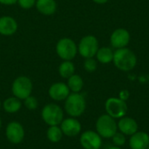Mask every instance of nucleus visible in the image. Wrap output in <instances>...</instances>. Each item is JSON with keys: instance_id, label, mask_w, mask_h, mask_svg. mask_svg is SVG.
<instances>
[{"instance_id": "1", "label": "nucleus", "mask_w": 149, "mask_h": 149, "mask_svg": "<svg viewBox=\"0 0 149 149\" xmlns=\"http://www.w3.org/2000/svg\"><path fill=\"white\" fill-rule=\"evenodd\" d=\"M113 62L119 70L122 72H129L133 70L137 65L136 54L130 49L124 47L116 49L113 52Z\"/></svg>"}, {"instance_id": "2", "label": "nucleus", "mask_w": 149, "mask_h": 149, "mask_svg": "<svg viewBox=\"0 0 149 149\" xmlns=\"http://www.w3.org/2000/svg\"><path fill=\"white\" fill-rule=\"evenodd\" d=\"M86 107V99L80 93H72L65 99V110L71 117L77 118L81 116L84 113Z\"/></svg>"}, {"instance_id": "3", "label": "nucleus", "mask_w": 149, "mask_h": 149, "mask_svg": "<svg viewBox=\"0 0 149 149\" xmlns=\"http://www.w3.org/2000/svg\"><path fill=\"white\" fill-rule=\"evenodd\" d=\"M56 53L64 61H72L78 53V45L70 38H62L56 44Z\"/></svg>"}, {"instance_id": "4", "label": "nucleus", "mask_w": 149, "mask_h": 149, "mask_svg": "<svg viewBox=\"0 0 149 149\" xmlns=\"http://www.w3.org/2000/svg\"><path fill=\"white\" fill-rule=\"evenodd\" d=\"M96 130L101 138H112L118 130V126L115 119H113L107 113L102 114L98 118L96 121Z\"/></svg>"}, {"instance_id": "5", "label": "nucleus", "mask_w": 149, "mask_h": 149, "mask_svg": "<svg viewBox=\"0 0 149 149\" xmlns=\"http://www.w3.org/2000/svg\"><path fill=\"white\" fill-rule=\"evenodd\" d=\"M41 116L48 126H58L64 120V112L58 105L49 103L43 107Z\"/></svg>"}, {"instance_id": "6", "label": "nucleus", "mask_w": 149, "mask_h": 149, "mask_svg": "<svg viewBox=\"0 0 149 149\" xmlns=\"http://www.w3.org/2000/svg\"><path fill=\"white\" fill-rule=\"evenodd\" d=\"M33 89L32 81L26 76H19L14 79L11 85V93L14 97L24 100L29 97Z\"/></svg>"}, {"instance_id": "7", "label": "nucleus", "mask_w": 149, "mask_h": 149, "mask_svg": "<svg viewBox=\"0 0 149 149\" xmlns=\"http://www.w3.org/2000/svg\"><path fill=\"white\" fill-rule=\"evenodd\" d=\"M100 48L99 40L93 35L83 37L78 45V53L84 58H93Z\"/></svg>"}, {"instance_id": "8", "label": "nucleus", "mask_w": 149, "mask_h": 149, "mask_svg": "<svg viewBox=\"0 0 149 149\" xmlns=\"http://www.w3.org/2000/svg\"><path fill=\"white\" fill-rule=\"evenodd\" d=\"M107 113L113 119H120L127 113V105L120 98H109L105 104Z\"/></svg>"}, {"instance_id": "9", "label": "nucleus", "mask_w": 149, "mask_h": 149, "mask_svg": "<svg viewBox=\"0 0 149 149\" xmlns=\"http://www.w3.org/2000/svg\"><path fill=\"white\" fill-rule=\"evenodd\" d=\"M5 135L10 143L17 145L23 141L24 138V129L19 122L11 121L6 127Z\"/></svg>"}, {"instance_id": "10", "label": "nucleus", "mask_w": 149, "mask_h": 149, "mask_svg": "<svg viewBox=\"0 0 149 149\" xmlns=\"http://www.w3.org/2000/svg\"><path fill=\"white\" fill-rule=\"evenodd\" d=\"M79 142L84 149H100L102 145V139L97 132L89 130L80 135Z\"/></svg>"}, {"instance_id": "11", "label": "nucleus", "mask_w": 149, "mask_h": 149, "mask_svg": "<svg viewBox=\"0 0 149 149\" xmlns=\"http://www.w3.org/2000/svg\"><path fill=\"white\" fill-rule=\"evenodd\" d=\"M130 33L127 29L118 28L113 31L110 37V43L113 48L120 49L127 47L130 42Z\"/></svg>"}, {"instance_id": "12", "label": "nucleus", "mask_w": 149, "mask_h": 149, "mask_svg": "<svg viewBox=\"0 0 149 149\" xmlns=\"http://www.w3.org/2000/svg\"><path fill=\"white\" fill-rule=\"evenodd\" d=\"M70 89L68 86L64 82L53 83L48 90V94L50 98L55 101L65 100V99L70 94Z\"/></svg>"}, {"instance_id": "13", "label": "nucleus", "mask_w": 149, "mask_h": 149, "mask_svg": "<svg viewBox=\"0 0 149 149\" xmlns=\"http://www.w3.org/2000/svg\"><path fill=\"white\" fill-rule=\"evenodd\" d=\"M60 128L64 135L68 137H75L79 135L81 131V124L76 118L71 117L63 120L60 124Z\"/></svg>"}, {"instance_id": "14", "label": "nucleus", "mask_w": 149, "mask_h": 149, "mask_svg": "<svg viewBox=\"0 0 149 149\" xmlns=\"http://www.w3.org/2000/svg\"><path fill=\"white\" fill-rule=\"evenodd\" d=\"M18 28L17 20L10 16L0 17V34L9 37L14 35Z\"/></svg>"}, {"instance_id": "15", "label": "nucleus", "mask_w": 149, "mask_h": 149, "mask_svg": "<svg viewBox=\"0 0 149 149\" xmlns=\"http://www.w3.org/2000/svg\"><path fill=\"white\" fill-rule=\"evenodd\" d=\"M118 129L125 135L131 136L138 131V124L136 120L130 117H122L119 120Z\"/></svg>"}, {"instance_id": "16", "label": "nucleus", "mask_w": 149, "mask_h": 149, "mask_svg": "<svg viewBox=\"0 0 149 149\" xmlns=\"http://www.w3.org/2000/svg\"><path fill=\"white\" fill-rule=\"evenodd\" d=\"M131 149H147L149 146V135L145 132H136L129 140Z\"/></svg>"}, {"instance_id": "17", "label": "nucleus", "mask_w": 149, "mask_h": 149, "mask_svg": "<svg viewBox=\"0 0 149 149\" xmlns=\"http://www.w3.org/2000/svg\"><path fill=\"white\" fill-rule=\"evenodd\" d=\"M35 7L40 14L52 16L57 10V3L55 0H37Z\"/></svg>"}, {"instance_id": "18", "label": "nucleus", "mask_w": 149, "mask_h": 149, "mask_svg": "<svg viewBox=\"0 0 149 149\" xmlns=\"http://www.w3.org/2000/svg\"><path fill=\"white\" fill-rule=\"evenodd\" d=\"M113 51L107 46L100 47L95 57L97 58V61H99L101 64L107 65L111 62H113Z\"/></svg>"}, {"instance_id": "19", "label": "nucleus", "mask_w": 149, "mask_h": 149, "mask_svg": "<svg viewBox=\"0 0 149 149\" xmlns=\"http://www.w3.org/2000/svg\"><path fill=\"white\" fill-rule=\"evenodd\" d=\"M22 107V102L16 97H10L4 100L3 103V110L8 113H15L18 112Z\"/></svg>"}, {"instance_id": "20", "label": "nucleus", "mask_w": 149, "mask_h": 149, "mask_svg": "<svg viewBox=\"0 0 149 149\" xmlns=\"http://www.w3.org/2000/svg\"><path fill=\"white\" fill-rule=\"evenodd\" d=\"M72 93H80L84 86V80L79 74H73L67 79L66 84Z\"/></svg>"}, {"instance_id": "21", "label": "nucleus", "mask_w": 149, "mask_h": 149, "mask_svg": "<svg viewBox=\"0 0 149 149\" xmlns=\"http://www.w3.org/2000/svg\"><path fill=\"white\" fill-rule=\"evenodd\" d=\"M58 73L61 78L68 79L75 73V65L70 60H64L58 66Z\"/></svg>"}, {"instance_id": "22", "label": "nucleus", "mask_w": 149, "mask_h": 149, "mask_svg": "<svg viewBox=\"0 0 149 149\" xmlns=\"http://www.w3.org/2000/svg\"><path fill=\"white\" fill-rule=\"evenodd\" d=\"M63 132L58 126H50L46 132V136L47 139L53 143H57L61 141L63 137Z\"/></svg>"}, {"instance_id": "23", "label": "nucleus", "mask_w": 149, "mask_h": 149, "mask_svg": "<svg viewBox=\"0 0 149 149\" xmlns=\"http://www.w3.org/2000/svg\"><path fill=\"white\" fill-rule=\"evenodd\" d=\"M98 66L97 60H95L93 58H85L84 61V68L87 72H93L96 71Z\"/></svg>"}, {"instance_id": "24", "label": "nucleus", "mask_w": 149, "mask_h": 149, "mask_svg": "<svg viewBox=\"0 0 149 149\" xmlns=\"http://www.w3.org/2000/svg\"><path fill=\"white\" fill-rule=\"evenodd\" d=\"M24 104L25 107L28 110H31V111L37 109L38 108V100L35 97L31 96V95H30L29 97H27L26 99L24 100Z\"/></svg>"}, {"instance_id": "25", "label": "nucleus", "mask_w": 149, "mask_h": 149, "mask_svg": "<svg viewBox=\"0 0 149 149\" xmlns=\"http://www.w3.org/2000/svg\"><path fill=\"white\" fill-rule=\"evenodd\" d=\"M112 140H113V142L115 146L117 147H121V146H124L125 143H126V135L123 134L122 133H116L113 137H112Z\"/></svg>"}, {"instance_id": "26", "label": "nucleus", "mask_w": 149, "mask_h": 149, "mask_svg": "<svg viewBox=\"0 0 149 149\" xmlns=\"http://www.w3.org/2000/svg\"><path fill=\"white\" fill-rule=\"evenodd\" d=\"M37 0H17V4L21 9L24 10H30L33 8L36 4Z\"/></svg>"}, {"instance_id": "27", "label": "nucleus", "mask_w": 149, "mask_h": 149, "mask_svg": "<svg viewBox=\"0 0 149 149\" xmlns=\"http://www.w3.org/2000/svg\"><path fill=\"white\" fill-rule=\"evenodd\" d=\"M17 3V0H0V3L3 5H13Z\"/></svg>"}, {"instance_id": "28", "label": "nucleus", "mask_w": 149, "mask_h": 149, "mask_svg": "<svg viewBox=\"0 0 149 149\" xmlns=\"http://www.w3.org/2000/svg\"><path fill=\"white\" fill-rule=\"evenodd\" d=\"M128 96H129V93H128L127 91H122V92L120 93V99H121V100H123L126 101V100H127Z\"/></svg>"}, {"instance_id": "29", "label": "nucleus", "mask_w": 149, "mask_h": 149, "mask_svg": "<svg viewBox=\"0 0 149 149\" xmlns=\"http://www.w3.org/2000/svg\"><path fill=\"white\" fill-rule=\"evenodd\" d=\"M94 3H98V4H105L107 3L109 0H93Z\"/></svg>"}, {"instance_id": "30", "label": "nucleus", "mask_w": 149, "mask_h": 149, "mask_svg": "<svg viewBox=\"0 0 149 149\" xmlns=\"http://www.w3.org/2000/svg\"><path fill=\"white\" fill-rule=\"evenodd\" d=\"M109 149H121L120 147H117V146H114V147H112V148H110Z\"/></svg>"}, {"instance_id": "31", "label": "nucleus", "mask_w": 149, "mask_h": 149, "mask_svg": "<svg viewBox=\"0 0 149 149\" xmlns=\"http://www.w3.org/2000/svg\"><path fill=\"white\" fill-rule=\"evenodd\" d=\"M1 126H2V122H1V119H0V128H1Z\"/></svg>"}, {"instance_id": "32", "label": "nucleus", "mask_w": 149, "mask_h": 149, "mask_svg": "<svg viewBox=\"0 0 149 149\" xmlns=\"http://www.w3.org/2000/svg\"><path fill=\"white\" fill-rule=\"evenodd\" d=\"M1 106H2V104H1V101H0V109H1Z\"/></svg>"}, {"instance_id": "33", "label": "nucleus", "mask_w": 149, "mask_h": 149, "mask_svg": "<svg viewBox=\"0 0 149 149\" xmlns=\"http://www.w3.org/2000/svg\"><path fill=\"white\" fill-rule=\"evenodd\" d=\"M147 149H149V146H148V148H147Z\"/></svg>"}]
</instances>
